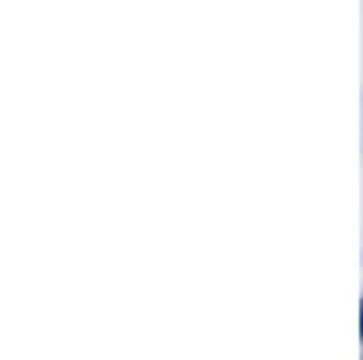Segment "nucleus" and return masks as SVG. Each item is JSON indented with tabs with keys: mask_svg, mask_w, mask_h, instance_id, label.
<instances>
[{
	"mask_svg": "<svg viewBox=\"0 0 363 360\" xmlns=\"http://www.w3.org/2000/svg\"><path fill=\"white\" fill-rule=\"evenodd\" d=\"M359 332H363V306H359Z\"/></svg>",
	"mask_w": 363,
	"mask_h": 360,
	"instance_id": "obj_1",
	"label": "nucleus"
}]
</instances>
